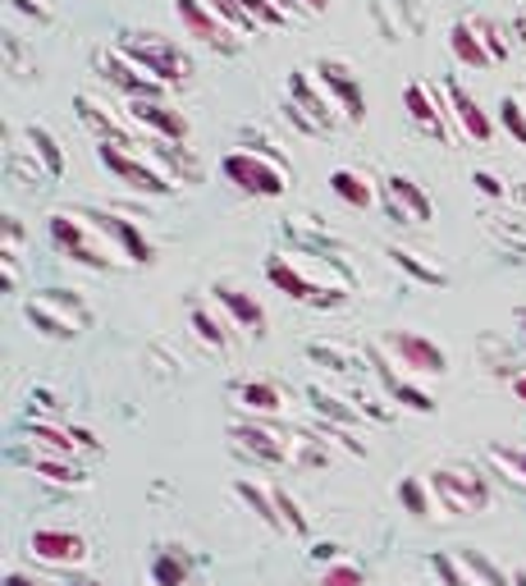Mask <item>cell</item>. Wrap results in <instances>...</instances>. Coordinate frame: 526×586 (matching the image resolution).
I'll return each instance as SVG.
<instances>
[{
    "label": "cell",
    "mask_w": 526,
    "mask_h": 586,
    "mask_svg": "<svg viewBox=\"0 0 526 586\" xmlns=\"http://www.w3.org/2000/svg\"><path fill=\"white\" fill-rule=\"evenodd\" d=\"M50 243H56V248L65 252V257L83 262V266H92V271H105V266L124 262V252H119L111 239H105L88 216L56 211V216H50ZM124 266H128V262H124Z\"/></svg>",
    "instance_id": "cell-1"
},
{
    "label": "cell",
    "mask_w": 526,
    "mask_h": 586,
    "mask_svg": "<svg viewBox=\"0 0 526 586\" xmlns=\"http://www.w3.org/2000/svg\"><path fill=\"white\" fill-rule=\"evenodd\" d=\"M119 50L134 65H142L151 79H161L165 88H179V83H188V73H193V60L183 56V50L174 42H165L161 33H128L119 42Z\"/></svg>",
    "instance_id": "cell-2"
},
{
    "label": "cell",
    "mask_w": 526,
    "mask_h": 586,
    "mask_svg": "<svg viewBox=\"0 0 526 586\" xmlns=\"http://www.w3.org/2000/svg\"><path fill=\"white\" fill-rule=\"evenodd\" d=\"M220 170H225V180L248 197H279L288 188V174L271 151H229Z\"/></svg>",
    "instance_id": "cell-3"
},
{
    "label": "cell",
    "mask_w": 526,
    "mask_h": 586,
    "mask_svg": "<svg viewBox=\"0 0 526 586\" xmlns=\"http://www.w3.org/2000/svg\"><path fill=\"white\" fill-rule=\"evenodd\" d=\"M96 161L115 174V180H124L128 188H138V193H151V197H165L174 188V180L161 170V165H151L147 157H134V151H124L119 142H101L96 147Z\"/></svg>",
    "instance_id": "cell-4"
},
{
    "label": "cell",
    "mask_w": 526,
    "mask_h": 586,
    "mask_svg": "<svg viewBox=\"0 0 526 586\" xmlns=\"http://www.w3.org/2000/svg\"><path fill=\"white\" fill-rule=\"evenodd\" d=\"M174 14L183 23V33L197 37L202 46H216V50H225V56L243 50V33H233L220 14L206 5V0H174Z\"/></svg>",
    "instance_id": "cell-5"
},
{
    "label": "cell",
    "mask_w": 526,
    "mask_h": 586,
    "mask_svg": "<svg viewBox=\"0 0 526 586\" xmlns=\"http://www.w3.org/2000/svg\"><path fill=\"white\" fill-rule=\"evenodd\" d=\"M431 491L435 499L449 508V514H481V508H490V486L477 476V472H458V468H439L431 472Z\"/></svg>",
    "instance_id": "cell-6"
},
{
    "label": "cell",
    "mask_w": 526,
    "mask_h": 586,
    "mask_svg": "<svg viewBox=\"0 0 526 586\" xmlns=\"http://www.w3.org/2000/svg\"><path fill=\"white\" fill-rule=\"evenodd\" d=\"M385 353H393V358L403 363V371H416V376H444L449 371V353H444L435 340L416 335V330H389Z\"/></svg>",
    "instance_id": "cell-7"
},
{
    "label": "cell",
    "mask_w": 526,
    "mask_h": 586,
    "mask_svg": "<svg viewBox=\"0 0 526 586\" xmlns=\"http://www.w3.org/2000/svg\"><path fill=\"white\" fill-rule=\"evenodd\" d=\"M96 65L105 69V79H111L115 88H124L134 101H165V83H161V79H151V73H147L142 65L128 60L119 46L96 50Z\"/></svg>",
    "instance_id": "cell-8"
},
{
    "label": "cell",
    "mask_w": 526,
    "mask_h": 586,
    "mask_svg": "<svg viewBox=\"0 0 526 586\" xmlns=\"http://www.w3.org/2000/svg\"><path fill=\"white\" fill-rule=\"evenodd\" d=\"M288 101L316 124V134H325V129H334L339 124V106H334V96L325 92V83L316 79V69L307 73V69H298V73H288Z\"/></svg>",
    "instance_id": "cell-9"
},
{
    "label": "cell",
    "mask_w": 526,
    "mask_h": 586,
    "mask_svg": "<svg viewBox=\"0 0 526 586\" xmlns=\"http://www.w3.org/2000/svg\"><path fill=\"white\" fill-rule=\"evenodd\" d=\"M28 554L42 559V564H56V568H78V564H88V541L65 527H42L28 537Z\"/></svg>",
    "instance_id": "cell-10"
},
{
    "label": "cell",
    "mask_w": 526,
    "mask_h": 586,
    "mask_svg": "<svg viewBox=\"0 0 526 586\" xmlns=\"http://www.w3.org/2000/svg\"><path fill=\"white\" fill-rule=\"evenodd\" d=\"M316 79L325 83V92L334 96V106L344 111V119H348V124H362V119H366L362 83H357V73H353L344 60H321V65H316Z\"/></svg>",
    "instance_id": "cell-11"
},
{
    "label": "cell",
    "mask_w": 526,
    "mask_h": 586,
    "mask_svg": "<svg viewBox=\"0 0 526 586\" xmlns=\"http://www.w3.org/2000/svg\"><path fill=\"white\" fill-rule=\"evenodd\" d=\"M266 279L279 289V294H288V298H298V302H311V308H334V302H344V294L339 289H316L311 279L288 262V257H271L266 262Z\"/></svg>",
    "instance_id": "cell-12"
},
{
    "label": "cell",
    "mask_w": 526,
    "mask_h": 586,
    "mask_svg": "<svg viewBox=\"0 0 526 586\" xmlns=\"http://www.w3.org/2000/svg\"><path fill=\"white\" fill-rule=\"evenodd\" d=\"M403 106H408V119H412L426 138L454 142V129H449V115H454V111H444V106H439V96H435L426 83H408Z\"/></svg>",
    "instance_id": "cell-13"
},
{
    "label": "cell",
    "mask_w": 526,
    "mask_h": 586,
    "mask_svg": "<svg viewBox=\"0 0 526 586\" xmlns=\"http://www.w3.org/2000/svg\"><path fill=\"white\" fill-rule=\"evenodd\" d=\"M83 216H88V220H92L119 252H124V262H128V266H151L156 252H151V243L138 234V225H134V220H124V216H115V211H83Z\"/></svg>",
    "instance_id": "cell-14"
},
{
    "label": "cell",
    "mask_w": 526,
    "mask_h": 586,
    "mask_svg": "<svg viewBox=\"0 0 526 586\" xmlns=\"http://www.w3.org/2000/svg\"><path fill=\"white\" fill-rule=\"evenodd\" d=\"M128 119L142 124L151 138L165 142H188V115L165 106V101H128Z\"/></svg>",
    "instance_id": "cell-15"
},
{
    "label": "cell",
    "mask_w": 526,
    "mask_h": 586,
    "mask_svg": "<svg viewBox=\"0 0 526 586\" xmlns=\"http://www.w3.org/2000/svg\"><path fill=\"white\" fill-rule=\"evenodd\" d=\"M385 188H389V211H393V220H416V225L431 220V197L421 193V188L408 180V174H389Z\"/></svg>",
    "instance_id": "cell-16"
},
{
    "label": "cell",
    "mask_w": 526,
    "mask_h": 586,
    "mask_svg": "<svg viewBox=\"0 0 526 586\" xmlns=\"http://www.w3.org/2000/svg\"><path fill=\"white\" fill-rule=\"evenodd\" d=\"M444 92H449V101H454V119L462 124V134L477 138V142H490V138H494V119L477 106V101H471V92H467L458 79L444 83Z\"/></svg>",
    "instance_id": "cell-17"
},
{
    "label": "cell",
    "mask_w": 526,
    "mask_h": 586,
    "mask_svg": "<svg viewBox=\"0 0 526 586\" xmlns=\"http://www.w3.org/2000/svg\"><path fill=\"white\" fill-rule=\"evenodd\" d=\"M229 436H233V445H239L243 453H256V458H266V463H284V458H288V445H279L275 430L256 426V422L229 426Z\"/></svg>",
    "instance_id": "cell-18"
},
{
    "label": "cell",
    "mask_w": 526,
    "mask_h": 586,
    "mask_svg": "<svg viewBox=\"0 0 526 586\" xmlns=\"http://www.w3.org/2000/svg\"><path fill=\"white\" fill-rule=\"evenodd\" d=\"M210 294H216L220 308H225L233 321H239V325H248L252 335H261V330H266V312H261V302H256V298H248L243 289H233V285H216Z\"/></svg>",
    "instance_id": "cell-19"
},
{
    "label": "cell",
    "mask_w": 526,
    "mask_h": 586,
    "mask_svg": "<svg viewBox=\"0 0 526 586\" xmlns=\"http://www.w3.org/2000/svg\"><path fill=\"white\" fill-rule=\"evenodd\" d=\"M449 46H454L458 65H467V69H490V65H494L490 46L481 42V33H477V28H471V19L454 23V28H449Z\"/></svg>",
    "instance_id": "cell-20"
},
{
    "label": "cell",
    "mask_w": 526,
    "mask_h": 586,
    "mask_svg": "<svg viewBox=\"0 0 526 586\" xmlns=\"http://www.w3.org/2000/svg\"><path fill=\"white\" fill-rule=\"evenodd\" d=\"M371 363H376V371H380V380H385V390L393 394V399H399L403 407H412V413H435V399L426 394V390H416V386H408V380L399 376V371H393L385 358H380V353H371Z\"/></svg>",
    "instance_id": "cell-21"
},
{
    "label": "cell",
    "mask_w": 526,
    "mask_h": 586,
    "mask_svg": "<svg viewBox=\"0 0 526 586\" xmlns=\"http://www.w3.org/2000/svg\"><path fill=\"white\" fill-rule=\"evenodd\" d=\"M78 111H83V119L92 124V129L101 134V142H119V147H138L134 138H128V129H124V119H115L111 111L101 106V101H92V96H78Z\"/></svg>",
    "instance_id": "cell-22"
},
{
    "label": "cell",
    "mask_w": 526,
    "mask_h": 586,
    "mask_svg": "<svg viewBox=\"0 0 526 586\" xmlns=\"http://www.w3.org/2000/svg\"><path fill=\"white\" fill-rule=\"evenodd\" d=\"M330 193H334V197H344L348 207H357V211L376 207V188L366 184L357 170H334V174H330Z\"/></svg>",
    "instance_id": "cell-23"
},
{
    "label": "cell",
    "mask_w": 526,
    "mask_h": 586,
    "mask_svg": "<svg viewBox=\"0 0 526 586\" xmlns=\"http://www.w3.org/2000/svg\"><path fill=\"white\" fill-rule=\"evenodd\" d=\"M239 399H243V407H252V413H261V417L284 413V394H279V386H271V380H248V386H239Z\"/></svg>",
    "instance_id": "cell-24"
},
{
    "label": "cell",
    "mask_w": 526,
    "mask_h": 586,
    "mask_svg": "<svg viewBox=\"0 0 526 586\" xmlns=\"http://www.w3.org/2000/svg\"><path fill=\"white\" fill-rule=\"evenodd\" d=\"M37 298H42V302H46V308L56 312V317H65L73 330L92 325V312H88V302L78 298V294H69V289H46V294H37Z\"/></svg>",
    "instance_id": "cell-25"
},
{
    "label": "cell",
    "mask_w": 526,
    "mask_h": 586,
    "mask_svg": "<svg viewBox=\"0 0 526 586\" xmlns=\"http://www.w3.org/2000/svg\"><path fill=\"white\" fill-rule=\"evenodd\" d=\"M28 463H33V472L37 476H46V481H56V486H83V472H78L73 463H69V458H50V453H37V458H28Z\"/></svg>",
    "instance_id": "cell-26"
},
{
    "label": "cell",
    "mask_w": 526,
    "mask_h": 586,
    "mask_svg": "<svg viewBox=\"0 0 526 586\" xmlns=\"http://www.w3.org/2000/svg\"><path fill=\"white\" fill-rule=\"evenodd\" d=\"M28 151L42 161V170H46V180H60L65 174V157H60V142L50 138L46 129H28Z\"/></svg>",
    "instance_id": "cell-27"
},
{
    "label": "cell",
    "mask_w": 526,
    "mask_h": 586,
    "mask_svg": "<svg viewBox=\"0 0 526 586\" xmlns=\"http://www.w3.org/2000/svg\"><path fill=\"white\" fill-rule=\"evenodd\" d=\"M28 436L50 449V453H60V458H73L78 453V440H73V430H60V426H50V422H28Z\"/></svg>",
    "instance_id": "cell-28"
},
{
    "label": "cell",
    "mask_w": 526,
    "mask_h": 586,
    "mask_svg": "<svg viewBox=\"0 0 526 586\" xmlns=\"http://www.w3.org/2000/svg\"><path fill=\"white\" fill-rule=\"evenodd\" d=\"M28 321L42 330V335H50V340H73V335H78V330H73L65 317H56V312H50L42 298H33V302H28Z\"/></svg>",
    "instance_id": "cell-29"
},
{
    "label": "cell",
    "mask_w": 526,
    "mask_h": 586,
    "mask_svg": "<svg viewBox=\"0 0 526 586\" xmlns=\"http://www.w3.org/2000/svg\"><path fill=\"white\" fill-rule=\"evenodd\" d=\"M239 495H243V499H248V504L256 508V514H261V522H271L275 531L284 527V518H279V504H275V495H266V491H256V486H252V481H239Z\"/></svg>",
    "instance_id": "cell-30"
},
{
    "label": "cell",
    "mask_w": 526,
    "mask_h": 586,
    "mask_svg": "<svg viewBox=\"0 0 526 586\" xmlns=\"http://www.w3.org/2000/svg\"><path fill=\"white\" fill-rule=\"evenodd\" d=\"M206 5L216 10V14H220V19L229 23L233 33H243V37H248V33H261V28H256V19H252V14H248V10L239 5V0H206Z\"/></svg>",
    "instance_id": "cell-31"
},
{
    "label": "cell",
    "mask_w": 526,
    "mask_h": 586,
    "mask_svg": "<svg viewBox=\"0 0 526 586\" xmlns=\"http://www.w3.org/2000/svg\"><path fill=\"white\" fill-rule=\"evenodd\" d=\"M151 577H156V586H183L188 582V559H179L174 550H165L161 559H156Z\"/></svg>",
    "instance_id": "cell-32"
},
{
    "label": "cell",
    "mask_w": 526,
    "mask_h": 586,
    "mask_svg": "<svg viewBox=\"0 0 526 586\" xmlns=\"http://www.w3.org/2000/svg\"><path fill=\"white\" fill-rule=\"evenodd\" d=\"M239 5L256 19V28H261V33H266V28H284V23H288V14L275 5V0H239Z\"/></svg>",
    "instance_id": "cell-33"
},
{
    "label": "cell",
    "mask_w": 526,
    "mask_h": 586,
    "mask_svg": "<svg viewBox=\"0 0 526 586\" xmlns=\"http://www.w3.org/2000/svg\"><path fill=\"white\" fill-rule=\"evenodd\" d=\"M389 257H393V262H399V266H403L408 275H416V279H421V285H444V271H431L426 262H421V257H416V252H408V248H393V252H389Z\"/></svg>",
    "instance_id": "cell-34"
},
{
    "label": "cell",
    "mask_w": 526,
    "mask_h": 586,
    "mask_svg": "<svg viewBox=\"0 0 526 586\" xmlns=\"http://www.w3.org/2000/svg\"><path fill=\"white\" fill-rule=\"evenodd\" d=\"M499 124H504V129L526 147V106H522L517 96H504V101H499Z\"/></svg>",
    "instance_id": "cell-35"
},
{
    "label": "cell",
    "mask_w": 526,
    "mask_h": 586,
    "mask_svg": "<svg viewBox=\"0 0 526 586\" xmlns=\"http://www.w3.org/2000/svg\"><path fill=\"white\" fill-rule=\"evenodd\" d=\"M431 568H435L444 582H449V586H477V577H467V564H462L458 554H435Z\"/></svg>",
    "instance_id": "cell-36"
},
{
    "label": "cell",
    "mask_w": 526,
    "mask_h": 586,
    "mask_svg": "<svg viewBox=\"0 0 526 586\" xmlns=\"http://www.w3.org/2000/svg\"><path fill=\"white\" fill-rule=\"evenodd\" d=\"M399 499L408 504V514H412V518H426V514H431V495H426V481L408 476L403 486H399Z\"/></svg>",
    "instance_id": "cell-37"
},
{
    "label": "cell",
    "mask_w": 526,
    "mask_h": 586,
    "mask_svg": "<svg viewBox=\"0 0 526 586\" xmlns=\"http://www.w3.org/2000/svg\"><path fill=\"white\" fill-rule=\"evenodd\" d=\"M458 559H462V564H467V573H471V577H481L485 586H508V582H504V573H499V568L490 564L485 554H477V550H462Z\"/></svg>",
    "instance_id": "cell-38"
},
{
    "label": "cell",
    "mask_w": 526,
    "mask_h": 586,
    "mask_svg": "<svg viewBox=\"0 0 526 586\" xmlns=\"http://www.w3.org/2000/svg\"><path fill=\"white\" fill-rule=\"evenodd\" d=\"M193 330L202 335V344H210V348H225V344H229V335L220 330V321L210 317L206 308H193Z\"/></svg>",
    "instance_id": "cell-39"
},
{
    "label": "cell",
    "mask_w": 526,
    "mask_h": 586,
    "mask_svg": "<svg viewBox=\"0 0 526 586\" xmlns=\"http://www.w3.org/2000/svg\"><path fill=\"white\" fill-rule=\"evenodd\" d=\"M307 394H311V403H316V407H321V413H325V417H334V422H344V426H353V422H357V413H353V407H344V399H330L325 390H307Z\"/></svg>",
    "instance_id": "cell-40"
},
{
    "label": "cell",
    "mask_w": 526,
    "mask_h": 586,
    "mask_svg": "<svg viewBox=\"0 0 526 586\" xmlns=\"http://www.w3.org/2000/svg\"><path fill=\"white\" fill-rule=\"evenodd\" d=\"M275 504H279V518H284V527H288V531H298V537H302V531H307V518H302L298 499L288 495V491H275Z\"/></svg>",
    "instance_id": "cell-41"
},
{
    "label": "cell",
    "mask_w": 526,
    "mask_h": 586,
    "mask_svg": "<svg viewBox=\"0 0 526 586\" xmlns=\"http://www.w3.org/2000/svg\"><path fill=\"white\" fill-rule=\"evenodd\" d=\"M316 586H366V577H362V568H353V564H330Z\"/></svg>",
    "instance_id": "cell-42"
},
{
    "label": "cell",
    "mask_w": 526,
    "mask_h": 586,
    "mask_svg": "<svg viewBox=\"0 0 526 586\" xmlns=\"http://www.w3.org/2000/svg\"><path fill=\"white\" fill-rule=\"evenodd\" d=\"M471 28H477V33H481V42L490 46V56H494V60H504V56H508V37H504V33H499V28H494V23H490V19H471Z\"/></svg>",
    "instance_id": "cell-43"
},
{
    "label": "cell",
    "mask_w": 526,
    "mask_h": 586,
    "mask_svg": "<svg viewBox=\"0 0 526 586\" xmlns=\"http://www.w3.org/2000/svg\"><path fill=\"white\" fill-rule=\"evenodd\" d=\"M288 458H294V463H311V468L325 463V453L316 449V436H294V445H288Z\"/></svg>",
    "instance_id": "cell-44"
},
{
    "label": "cell",
    "mask_w": 526,
    "mask_h": 586,
    "mask_svg": "<svg viewBox=\"0 0 526 586\" xmlns=\"http://www.w3.org/2000/svg\"><path fill=\"white\" fill-rule=\"evenodd\" d=\"M490 458H494L499 468H508V472H513L517 486H526V449H494Z\"/></svg>",
    "instance_id": "cell-45"
},
{
    "label": "cell",
    "mask_w": 526,
    "mask_h": 586,
    "mask_svg": "<svg viewBox=\"0 0 526 586\" xmlns=\"http://www.w3.org/2000/svg\"><path fill=\"white\" fill-rule=\"evenodd\" d=\"M471 184H477V188H481L485 197H504V193H508L504 184H499V180H494V174H490V170H477V174H471Z\"/></svg>",
    "instance_id": "cell-46"
},
{
    "label": "cell",
    "mask_w": 526,
    "mask_h": 586,
    "mask_svg": "<svg viewBox=\"0 0 526 586\" xmlns=\"http://www.w3.org/2000/svg\"><path fill=\"white\" fill-rule=\"evenodd\" d=\"M10 5H14L19 14H28V19H37V23H50V10L42 5V0H10Z\"/></svg>",
    "instance_id": "cell-47"
},
{
    "label": "cell",
    "mask_w": 526,
    "mask_h": 586,
    "mask_svg": "<svg viewBox=\"0 0 526 586\" xmlns=\"http://www.w3.org/2000/svg\"><path fill=\"white\" fill-rule=\"evenodd\" d=\"M321 430H325V436H330V440H339V445H344L348 453H366V445H362V440H353V436H348V430H344V426H334V430H330V426H321Z\"/></svg>",
    "instance_id": "cell-48"
},
{
    "label": "cell",
    "mask_w": 526,
    "mask_h": 586,
    "mask_svg": "<svg viewBox=\"0 0 526 586\" xmlns=\"http://www.w3.org/2000/svg\"><path fill=\"white\" fill-rule=\"evenodd\" d=\"M513 394H517V403H526V371L513 376Z\"/></svg>",
    "instance_id": "cell-49"
},
{
    "label": "cell",
    "mask_w": 526,
    "mask_h": 586,
    "mask_svg": "<svg viewBox=\"0 0 526 586\" xmlns=\"http://www.w3.org/2000/svg\"><path fill=\"white\" fill-rule=\"evenodd\" d=\"M298 5H302L307 14H325V5H330V0H298Z\"/></svg>",
    "instance_id": "cell-50"
},
{
    "label": "cell",
    "mask_w": 526,
    "mask_h": 586,
    "mask_svg": "<svg viewBox=\"0 0 526 586\" xmlns=\"http://www.w3.org/2000/svg\"><path fill=\"white\" fill-rule=\"evenodd\" d=\"M5 586H42V582H33V577H23V573H10V577H5Z\"/></svg>",
    "instance_id": "cell-51"
},
{
    "label": "cell",
    "mask_w": 526,
    "mask_h": 586,
    "mask_svg": "<svg viewBox=\"0 0 526 586\" xmlns=\"http://www.w3.org/2000/svg\"><path fill=\"white\" fill-rule=\"evenodd\" d=\"M275 5H279L284 14H298V10H302V5H298V0H275Z\"/></svg>",
    "instance_id": "cell-52"
},
{
    "label": "cell",
    "mask_w": 526,
    "mask_h": 586,
    "mask_svg": "<svg viewBox=\"0 0 526 586\" xmlns=\"http://www.w3.org/2000/svg\"><path fill=\"white\" fill-rule=\"evenodd\" d=\"M513 33H517V37H522V42H526V10H522V14H517V23H513Z\"/></svg>",
    "instance_id": "cell-53"
},
{
    "label": "cell",
    "mask_w": 526,
    "mask_h": 586,
    "mask_svg": "<svg viewBox=\"0 0 526 586\" xmlns=\"http://www.w3.org/2000/svg\"><path fill=\"white\" fill-rule=\"evenodd\" d=\"M78 586H96V582H78Z\"/></svg>",
    "instance_id": "cell-54"
},
{
    "label": "cell",
    "mask_w": 526,
    "mask_h": 586,
    "mask_svg": "<svg viewBox=\"0 0 526 586\" xmlns=\"http://www.w3.org/2000/svg\"><path fill=\"white\" fill-rule=\"evenodd\" d=\"M522 325H526V317H522Z\"/></svg>",
    "instance_id": "cell-55"
}]
</instances>
